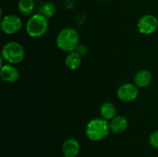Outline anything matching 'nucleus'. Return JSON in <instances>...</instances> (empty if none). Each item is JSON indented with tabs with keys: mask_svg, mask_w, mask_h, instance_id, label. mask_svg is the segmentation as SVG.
Wrapping results in <instances>:
<instances>
[{
	"mask_svg": "<svg viewBox=\"0 0 158 157\" xmlns=\"http://www.w3.org/2000/svg\"><path fill=\"white\" fill-rule=\"evenodd\" d=\"M110 122L103 118H95L89 121L86 126V135L94 142L101 141L110 133Z\"/></svg>",
	"mask_w": 158,
	"mask_h": 157,
	"instance_id": "1",
	"label": "nucleus"
},
{
	"mask_svg": "<svg viewBox=\"0 0 158 157\" xmlns=\"http://www.w3.org/2000/svg\"><path fill=\"white\" fill-rule=\"evenodd\" d=\"M56 42L60 50L66 52H73L80 45V35L76 29L65 28L58 33Z\"/></svg>",
	"mask_w": 158,
	"mask_h": 157,
	"instance_id": "2",
	"label": "nucleus"
},
{
	"mask_svg": "<svg viewBox=\"0 0 158 157\" xmlns=\"http://www.w3.org/2000/svg\"><path fill=\"white\" fill-rule=\"evenodd\" d=\"M49 28V18L40 13L32 15L26 22V29L32 38H40L46 34Z\"/></svg>",
	"mask_w": 158,
	"mask_h": 157,
	"instance_id": "3",
	"label": "nucleus"
},
{
	"mask_svg": "<svg viewBox=\"0 0 158 157\" xmlns=\"http://www.w3.org/2000/svg\"><path fill=\"white\" fill-rule=\"evenodd\" d=\"M1 57L9 64H18L25 58V50L23 46L17 42H9L2 49Z\"/></svg>",
	"mask_w": 158,
	"mask_h": 157,
	"instance_id": "4",
	"label": "nucleus"
},
{
	"mask_svg": "<svg viewBox=\"0 0 158 157\" xmlns=\"http://www.w3.org/2000/svg\"><path fill=\"white\" fill-rule=\"evenodd\" d=\"M0 27L3 33L6 35H13L22 29L23 22L17 15H6L2 18Z\"/></svg>",
	"mask_w": 158,
	"mask_h": 157,
	"instance_id": "5",
	"label": "nucleus"
},
{
	"mask_svg": "<svg viewBox=\"0 0 158 157\" xmlns=\"http://www.w3.org/2000/svg\"><path fill=\"white\" fill-rule=\"evenodd\" d=\"M158 28V19L151 14H147L140 17L137 22V29L143 35H151Z\"/></svg>",
	"mask_w": 158,
	"mask_h": 157,
	"instance_id": "6",
	"label": "nucleus"
},
{
	"mask_svg": "<svg viewBox=\"0 0 158 157\" xmlns=\"http://www.w3.org/2000/svg\"><path fill=\"white\" fill-rule=\"evenodd\" d=\"M139 94L138 87L133 83H124L118 88L117 95L119 99L123 103H131L137 98Z\"/></svg>",
	"mask_w": 158,
	"mask_h": 157,
	"instance_id": "7",
	"label": "nucleus"
},
{
	"mask_svg": "<svg viewBox=\"0 0 158 157\" xmlns=\"http://www.w3.org/2000/svg\"><path fill=\"white\" fill-rule=\"evenodd\" d=\"M0 76L3 81L9 83H13L19 78V71L12 64H5L1 66Z\"/></svg>",
	"mask_w": 158,
	"mask_h": 157,
	"instance_id": "8",
	"label": "nucleus"
},
{
	"mask_svg": "<svg viewBox=\"0 0 158 157\" xmlns=\"http://www.w3.org/2000/svg\"><path fill=\"white\" fill-rule=\"evenodd\" d=\"M80 149V146L79 142L73 138L65 140L62 146V152L64 157H77Z\"/></svg>",
	"mask_w": 158,
	"mask_h": 157,
	"instance_id": "9",
	"label": "nucleus"
},
{
	"mask_svg": "<svg viewBox=\"0 0 158 157\" xmlns=\"http://www.w3.org/2000/svg\"><path fill=\"white\" fill-rule=\"evenodd\" d=\"M128 126V122L123 115H116L110 121V131L114 133L120 134L124 132Z\"/></svg>",
	"mask_w": 158,
	"mask_h": 157,
	"instance_id": "10",
	"label": "nucleus"
},
{
	"mask_svg": "<svg viewBox=\"0 0 158 157\" xmlns=\"http://www.w3.org/2000/svg\"><path fill=\"white\" fill-rule=\"evenodd\" d=\"M152 81V74L149 70L142 69L137 72L134 76V84L138 88H145Z\"/></svg>",
	"mask_w": 158,
	"mask_h": 157,
	"instance_id": "11",
	"label": "nucleus"
},
{
	"mask_svg": "<svg viewBox=\"0 0 158 157\" xmlns=\"http://www.w3.org/2000/svg\"><path fill=\"white\" fill-rule=\"evenodd\" d=\"M82 55L76 51L69 52L65 58V65L70 70H76L80 66L82 62Z\"/></svg>",
	"mask_w": 158,
	"mask_h": 157,
	"instance_id": "12",
	"label": "nucleus"
},
{
	"mask_svg": "<svg viewBox=\"0 0 158 157\" xmlns=\"http://www.w3.org/2000/svg\"><path fill=\"white\" fill-rule=\"evenodd\" d=\"M35 0H19V12L23 16H29L35 9Z\"/></svg>",
	"mask_w": 158,
	"mask_h": 157,
	"instance_id": "13",
	"label": "nucleus"
},
{
	"mask_svg": "<svg viewBox=\"0 0 158 157\" xmlns=\"http://www.w3.org/2000/svg\"><path fill=\"white\" fill-rule=\"evenodd\" d=\"M100 115L102 118L105 119L107 121H110L112 119L116 116V108L113 103H104L100 109Z\"/></svg>",
	"mask_w": 158,
	"mask_h": 157,
	"instance_id": "14",
	"label": "nucleus"
},
{
	"mask_svg": "<svg viewBox=\"0 0 158 157\" xmlns=\"http://www.w3.org/2000/svg\"><path fill=\"white\" fill-rule=\"evenodd\" d=\"M56 12V8L54 3L51 2H46L40 6L39 13L43 15L47 18H50L54 16Z\"/></svg>",
	"mask_w": 158,
	"mask_h": 157,
	"instance_id": "15",
	"label": "nucleus"
},
{
	"mask_svg": "<svg viewBox=\"0 0 158 157\" xmlns=\"http://www.w3.org/2000/svg\"><path fill=\"white\" fill-rule=\"evenodd\" d=\"M149 143L151 146L158 149V130L154 131L149 137Z\"/></svg>",
	"mask_w": 158,
	"mask_h": 157,
	"instance_id": "16",
	"label": "nucleus"
},
{
	"mask_svg": "<svg viewBox=\"0 0 158 157\" xmlns=\"http://www.w3.org/2000/svg\"><path fill=\"white\" fill-rule=\"evenodd\" d=\"M75 51L77 52H78L80 55H83L86 53V52H87V49H86V46H83V45H79Z\"/></svg>",
	"mask_w": 158,
	"mask_h": 157,
	"instance_id": "17",
	"label": "nucleus"
},
{
	"mask_svg": "<svg viewBox=\"0 0 158 157\" xmlns=\"http://www.w3.org/2000/svg\"><path fill=\"white\" fill-rule=\"evenodd\" d=\"M99 1H102V2H106V1H108V0H99Z\"/></svg>",
	"mask_w": 158,
	"mask_h": 157,
	"instance_id": "18",
	"label": "nucleus"
},
{
	"mask_svg": "<svg viewBox=\"0 0 158 157\" xmlns=\"http://www.w3.org/2000/svg\"><path fill=\"white\" fill-rule=\"evenodd\" d=\"M35 1H41V0H35Z\"/></svg>",
	"mask_w": 158,
	"mask_h": 157,
	"instance_id": "19",
	"label": "nucleus"
}]
</instances>
